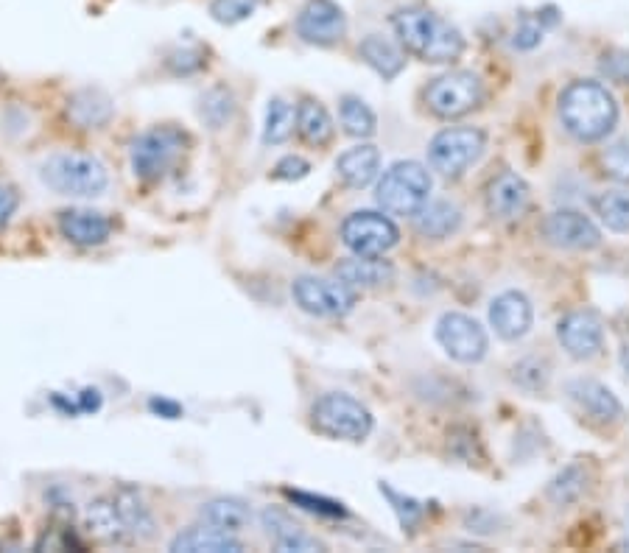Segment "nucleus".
Masks as SVG:
<instances>
[{"mask_svg": "<svg viewBox=\"0 0 629 553\" xmlns=\"http://www.w3.org/2000/svg\"><path fill=\"white\" fill-rule=\"evenodd\" d=\"M400 45L423 62L431 65H451L465 54V37L445 17L425 9V6H406L392 14Z\"/></svg>", "mask_w": 629, "mask_h": 553, "instance_id": "f257e3e1", "label": "nucleus"}, {"mask_svg": "<svg viewBox=\"0 0 629 553\" xmlns=\"http://www.w3.org/2000/svg\"><path fill=\"white\" fill-rule=\"evenodd\" d=\"M560 121L576 140L596 143L616 129V98L599 81H574L560 95Z\"/></svg>", "mask_w": 629, "mask_h": 553, "instance_id": "f03ea898", "label": "nucleus"}, {"mask_svg": "<svg viewBox=\"0 0 629 553\" xmlns=\"http://www.w3.org/2000/svg\"><path fill=\"white\" fill-rule=\"evenodd\" d=\"M42 182L62 196H82V199H93L107 190V168L104 162L90 157V154H79V151H68V154H54L42 162Z\"/></svg>", "mask_w": 629, "mask_h": 553, "instance_id": "7ed1b4c3", "label": "nucleus"}, {"mask_svg": "<svg viewBox=\"0 0 629 553\" xmlns=\"http://www.w3.org/2000/svg\"><path fill=\"white\" fill-rule=\"evenodd\" d=\"M431 196V174L414 160L395 162L378 182V204L389 216H417Z\"/></svg>", "mask_w": 629, "mask_h": 553, "instance_id": "20e7f679", "label": "nucleus"}, {"mask_svg": "<svg viewBox=\"0 0 629 553\" xmlns=\"http://www.w3.org/2000/svg\"><path fill=\"white\" fill-rule=\"evenodd\" d=\"M188 143H191L188 135L177 126H154L132 143V151H129L132 171L143 182L163 179L165 174H171L177 168Z\"/></svg>", "mask_w": 629, "mask_h": 553, "instance_id": "39448f33", "label": "nucleus"}, {"mask_svg": "<svg viewBox=\"0 0 629 553\" xmlns=\"http://www.w3.org/2000/svg\"><path fill=\"white\" fill-rule=\"evenodd\" d=\"M316 433L342 442H361L372 431V414L367 405L342 392L322 394L311 408Z\"/></svg>", "mask_w": 629, "mask_h": 553, "instance_id": "423d86ee", "label": "nucleus"}, {"mask_svg": "<svg viewBox=\"0 0 629 553\" xmlns=\"http://www.w3.org/2000/svg\"><path fill=\"white\" fill-rule=\"evenodd\" d=\"M481 101H484V84L470 70H451L425 87V104L442 121L465 118L467 112L481 107Z\"/></svg>", "mask_w": 629, "mask_h": 553, "instance_id": "0eeeda50", "label": "nucleus"}, {"mask_svg": "<svg viewBox=\"0 0 629 553\" xmlns=\"http://www.w3.org/2000/svg\"><path fill=\"white\" fill-rule=\"evenodd\" d=\"M487 149V135L476 126L442 129L428 143V162L442 176H462Z\"/></svg>", "mask_w": 629, "mask_h": 553, "instance_id": "6e6552de", "label": "nucleus"}, {"mask_svg": "<svg viewBox=\"0 0 629 553\" xmlns=\"http://www.w3.org/2000/svg\"><path fill=\"white\" fill-rule=\"evenodd\" d=\"M342 241L358 257H383L389 249H395L400 232L392 224V218L361 210V213L344 218Z\"/></svg>", "mask_w": 629, "mask_h": 553, "instance_id": "1a4fd4ad", "label": "nucleus"}, {"mask_svg": "<svg viewBox=\"0 0 629 553\" xmlns=\"http://www.w3.org/2000/svg\"><path fill=\"white\" fill-rule=\"evenodd\" d=\"M294 302L302 311L319 319H342L356 308V291L344 283H330L322 277H300L291 285Z\"/></svg>", "mask_w": 629, "mask_h": 553, "instance_id": "9d476101", "label": "nucleus"}, {"mask_svg": "<svg viewBox=\"0 0 629 553\" xmlns=\"http://www.w3.org/2000/svg\"><path fill=\"white\" fill-rule=\"evenodd\" d=\"M437 341L459 364H479L490 347L487 330L467 313H445L437 322Z\"/></svg>", "mask_w": 629, "mask_h": 553, "instance_id": "9b49d317", "label": "nucleus"}, {"mask_svg": "<svg viewBox=\"0 0 629 553\" xmlns=\"http://www.w3.org/2000/svg\"><path fill=\"white\" fill-rule=\"evenodd\" d=\"M297 34L308 45L330 48L344 40L347 34V14L336 0H305L297 14Z\"/></svg>", "mask_w": 629, "mask_h": 553, "instance_id": "f8f14e48", "label": "nucleus"}, {"mask_svg": "<svg viewBox=\"0 0 629 553\" xmlns=\"http://www.w3.org/2000/svg\"><path fill=\"white\" fill-rule=\"evenodd\" d=\"M543 238L560 249H596L602 243V232L579 210H554L543 221Z\"/></svg>", "mask_w": 629, "mask_h": 553, "instance_id": "ddd939ff", "label": "nucleus"}, {"mask_svg": "<svg viewBox=\"0 0 629 553\" xmlns=\"http://www.w3.org/2000/svg\"><path fill=\"white\" fill-rule=\"evenodd\" d=\"M557 338H560L562 350L571 358H579V361L596 358L604 347L602 319L590 311L568 313L557 324Z\"/></svg>", "mask_w": 629, "mask_h": 553, "instance_id": "4468645a", "label": "nucleus"}, {"mask_svg": "<svg viewBox=\"0 0 629 553\" xmlns=\"http://www.w3.org/2000/svg\"><path fill=\"white\" fill-rule=\"evenodd\" d=\"M529 202H532L529 185L515 171H501V174L490 179V185L484 190L487 213L498 218V221H515V218H520L529 210Z\"/></svg>", "mask_w": 629, "mask_h": 553, "instance_id": "2eb2a0df", "label": "nucleus"}, {"mask_svg": "<svg viewBox=\"0 0 629 553\" xmlns=\"http://www.w3.org/2000/svg\"><path fill=\"white\" fill-rule=\"evenodd\" d=\"M565 392H568V397H571L593 422L613 425V422H621V419H624V405H621V400H618L616 394L610 392L604 383H599V380L576 378L568 383Z\"/></svg>", "mask_w": 629, "mask_h": 553, "instance_id": "dca6fc26", "label": "nucleus"}, {"mask_svg": "<svg viewBox=\"0 0 629 553\" xmlns=\"http://www.w3.org/2000/svg\"><path fill=\"white\" fill-rule=\"evenodd\" d=\"M534 322V308L526 294L520 291H504L501 297L493 299L490 305V324L495 327V333L506 341H518L529 330Z\"/></svg>", "mask_w": 629, "mask_h": 553, "instance_id": "f3484780", "label": "nucleus"}, {"mask_svg": "<svg viewBox=\"0 0 629 553\" xmlns=\"http://www.w3.org/2000/svg\"><path fill=\"white\" fill-rule=\"evenodd\" d=\"M174 553H241L244 542L235 537L233 531H224L216 526H193L177 534L171 540Z\"/></svg>", "mask_w": 629, "mask_h": 553, "instance_id": "a211bd4d", "label": "nucleus"}, {"mask_svg": "<svg viewBox=\"0 0 629 553\" xmlns=\"http://www.w3.org/2000/svg\"><path fill=\"white\" fill-rule=\"evenodd\" d=\"M59 230L76 246H98L110 238L112 221L98 210H65L59 216Z\"/></svg>", "mask_w": 629, "mask_h": 553, "instance_id": "6ab92c4d", "label": "nucleus"}, {"mask_svg": "<svg viewBox=\"0 0 629 553\" xmlns=\"http://www.w3.org/2000/svg\"><path fill=\"white\" fill-rule=\"evenodd\" d=\"M336 277H339V283L353 288V291L356 288H381V285L392 283L395 269H392V263H386L381 257L356 255L336 266Z\"/></svg>", "mask_w": 629, "mask_h": 553, "instance_id": "aec40b11", "label": "nucleus"}, {"mask_svg": "<svg viewBox=\"0 0 629 553\" xmlns=\"http://www.w3.org/2000/svg\"><path fill=\"white\" fill-rule=\"evenodd\" d=\"M84 523H87V531L96 537V540L107 542V545H121V542H129V531H126V523L121 512H118V503L115 498H98L87 506L84 512Z\"/></svg>", "mask_w": 629, "mask_h": 553, "instance_id": "412c9836", "label": "nucleus"}, {"mask_svg": "<svg viewBox=\"0 0 629 553\" xmlns=\"http://www.w3.org/2000/svg\"><path fill=\"white\" fill-rule=\"evenodd\" d=\"M336 171H339L347 188H367L381 171V151L375 146H356V149L344 151L342 157L336 160Z\"/></svg>", "mask_w": 629, "mask_h": 553, "instance_id": "4be33fe9", "label": "nucleus"}, {"mask_svg": "<svg viewBox=\"0 0 629 553\" xmlns=\"http://www.w3.org/2000/svg\"><path fill=\"white\" fill-rule=\"evenodd\" d=\"M358 56L370 65L381 79H397L406 68V54L397 48L395 42H389L381 34H370L358 45Z\"/></svg>", "mask_w": 629, "mask_h": 553, "instance_id": "5701e85b", "label": "nucleus"}, {"mask_svg": "<svg viewBox=\"0 0 629 553\" xmlns=\"http://www.w3.org/2000/svg\"><path fill=\"white\" fill-rule=\"evenodd\" d=\"M68 115L70 121L82 129H98L112 118L110 95L101 93V90H82L70 98Z\"/></svg>", "mask_w": 629, "mask_h": 553, "instance_id": "b1692460", "label": "nucleus"}, {"mask_svg": "<svg viewBox=\"0 0 629 553\" xmlns=\"http://www.w3.org/2000/svg\"><path fill=\"white\" fill-rule=\"evenodd\" d=\"M417 232L423 235V238H448L453 232L459 230V224H462V210L451 202H431L425 204L423 210L417 213Z\"/></svg>", "mask_w": 629, "mask_h": 553, "instance_id": "393cba45", "label": "nucleus"}, {"mask_svg": "<svg viewBox=\"0 0 629 553\" xmlns=\"http://www.w3.org/2000/svg\"><path fill=\"white\" fill-rule=\"evenodd\" d=\"M297 132L311 146H328L333 140V121H330L328 109L314 98H302L297 107Z\"/></svg>", "mask_w": 629, "mask_h": 553, "instance_id": "a878e982", "label": "nucleus"}, {"mask_svg": "<svg viewBox=\"0 0 629 553\" xmlns=\"http://www.w3.org/2000/svg\"><path fill=\"white\" fill-rule=\"evenodd\" d=\"M199 514H202V520L210 523V526L224 528V531H233V534L244 531V528L252 523V509H249L244 500H238V498L207 500Z\"/></svg>", "mask_w": 629, "mask_h": 553, "instance_id": "bb28decb", "label": "nucleus"}, {"mask_svg": "<svg viewBox=\"0 0 629 553\" xmlns=\"http://www.w3.org/2000/svg\"><path fill=\"white\" fill-rule=\"evenodd\" d=\"M115 503H118V512L124 517L129 537L132 540H149L154 534V517H151L149 506L143 503V498L137 495L135 489H121L115 495Z\"/></svg>", "mask_w": 629, "mask_h": 553, "instance_id": "cd10ccee", "label": "nucleus"}, {"mask_svg": "<svg viewBox=\"0 0 629 553\" xmlns=\"http://www.w3.org/2000/svg\"><path fill=\"white\" fill-rule=\"evenodd\" d=\"M593 210L602 224L613 232H629V193L627 190H604L593 196Z\"/></svg>", "mask_w": 629, "mask_h": 553, "instance_id": "c85d7f7f", "label": "nucleus"}, {"mask_svg": "<svg viewBox=\"0 0 629 553\" xmlns=\"http://www.w3.org/2000/svg\"><path fill=\"white\" fill-rule=\"evenodd\" d=\"M585 489H588V470L582 464H568L548 484V498L554 500L557 506H568V503L582 498Z\"/></svg>", "mask_w": 629, "mask_h": 553, "instance_id": "c756f323", "label": "nucleus"}, {"mask_svg": "<svg viewBox=\"0 0 629 553\" xmlns=\"http://www.w3.org/2000/svg\"><path fill=\"white\" fill-rule=\"evenodd\" d=\"M297 126V109L291 107L283 98H272L266 107V126H263V143L266 146H277L286 143L291 132Z\"/></svg>", "mask_w": 629, "mask_h": 553, "instance_id": "7c9ffc66", "label": "nucleus"}, {"mask_svg": "<svg viewBox=\"0 0 629 553\" xmlns=\"http://www.w3.org/2000/svg\"><path fill=\"white\" fill-rule=\"evenodd\" d=\"M339 118H342V126L347 135L353 137H372L375 135V126H378V118L361 98L356 95H344L342 104H339Z\"/></svg>", "mask_w": 629, "mask_h": 553, "instance_id": "2f4dec72", "label": "nucleus"}, {"mask_svg": "<svg viewBox=\"0 0 629 553\" xmlns=\"http://www.w3.org/2000/svg\"><path fill=\"white\" fill-rule=\"evenodd\" d=\"M260 0H213L210 3V17L221 26H238L258 12Z\"/></svg>", "mask_w": 629, "mask_h": 553, "instance_id": "473e14b6", "label": "nucleus"}, {"mask_svg": "<svg viewBox=\"0 0 629 553\" xmlns=\"http://www.w3.org/2000/svg\"><path fill=\"white\" fill-rule=\"evenodd\" d=\"M381 495H386V500L392 503V509H395L397 520H400L403 531H414V526L423 520L425 506L420 503V500L409 498V495H400V492H395L389 484H381Z\"/></svg>", "mask_w": 629, "mask_h": 553, "instance_id": "72a5a7b5", "label": "nucleus"}, {"mask_svg": "<svg viewBox=\"0 0 629 553\" xmlns=\"http://www.w3.org/2000/svg\"><path fill=\"white\" fill-rule=\"evenodd\" d=\"M233 95L224 87H216L202 98V118L210 123V129H221L224 123L233 118Z\"/></svg>", "mask_w": 629, "mask_h": 553, "instance_id": "f704fd0d", "label": "nucleus"}, {"mask_svg": "<svg viewBox=\"0 0 629 553\" xmlns=\"http://www.w3.org/2000/svg\"><path fill=\"white\" fill-rule=\"evenodd\" d=\"M286 498L291 503L302 506V509H308V512L322 514V517H347V509H344V503H339V500L311 495V492H300V489H286Z\"/></svg>", "mask_w": 629, "mask_h": 553, "instance_id": "c9c22d12", "label": "nucleus"}, {"mask_svg": "<svg viewBox=\"0 0 629 553\" xmlns=\"http://www.w3.org/2000/svg\"><path fill=\"white\" fill-rule=\"evenodd\" d=\"M602 168L618 185H629V143H613L602 151Z\"/></svg>", "mask_w": 629, "mask_h": 553, "instance_id": "e433bc0d", "label": "nucleus"}, {"mask_svg": "<svg viewBox=\"0 0 629 553\" xmlns=\"http://www.w3.org/2000/svg\"><path fill=\"white\" fill-rule=\"evenodd\" d=\"M260 523H263V528H266V534L272 537L274 542L277 540H283V537H291V534H297V531H302L294 520H291V514L283 512V509H263L260 512Z\"/></svg>", "mask_w": 629, "mask_h": 553, "instance_id": "4c0bfd02", "label": "nucleus"}, {"mask_svg": "<svg viewBox=\"0 0 629 553\" xmlns=\"http://www.w3.org/2000/svg\"><path fill=\"white\" fill-rule=\"evenodd\" d=\"M515 380H518L523 389H546L548 383V364L540 361V358H526L515 366Z\"/></svg>", "mask_w": 629, "mask_h": 553, "instance_id": "58836bf2", "label": "nucleus"}, {"mask_svg": "<svg viewBox=\"0 0 629 553\" xmlns=\"http://www.w3.org/2000/svg\"><path fill=\"white\" fill-rule=\"evenodd\" d=\"M205 65H207L205 51H199V48H182V51H174V54L168 56V70L177 73V76L199 73Z\"/></svg>", "mask_w": 629, "mask_h": 553, "instance_id": "ea45409f", "label": "nucleus"}, {"mask_svg": "<svg viewBox=\"0 0 629 553\" xmlns=\"http://www.w3.org/2000/svg\"><path fill=\"white\" fill-rule=\"evenodd\" d=\"M599 68L610 81L629 84V51H610L602 56Z\"/></svg>", "mask_w": 629, "mask_h": 553, "instance_id": "a19ab883", "label": "nucleus"}, {"mask_svg": "<svg viewBox=\"0 0 629 553\" xmlns=\"http://www.w3.org/2000/svg\"><path fill=\"white\" fill-rule=\"evenodd\" d=\"M543 40V26L540 23H534V20H523L518 26V31L512 34V45L518 48V51H532L537 48Z\"/></svg>", "mask_w": 629, "mask_h": 553, "instance_id": "79ce46f5", "label": "nucleus"}, {"mask_svg": "<svg viewBox=\"0 0 629 553\" xmlns=\"http://www.w3.org/2000/svg\"><path fill=\"white\" fill-rule=\"evenodd\" d=\"M311 171V165L308 160H302V157H283V160L274 165V179H283V182H294V179H302V176H308Z\"/></svg>", "mask_w": 629, "mask_h": 553, "instance_id": "37998d69", "label": "nucleus"}, {"mask_svg": "<svg viewBox=\"0 0 629 553\" xmlns=\"http://www.w3.org/2000/svg\"><path fill=\"white\" fill-rule=\"evenodd\" d=\"M274 545H277V551H283V553L325 551V548H322V542H316L314 537H308L305 531H297V534H291V537H283V540H277Z\"/></svg>", "mask_w": 629, "mask_h": 553, "instance_id": "c03bdc74", "label": "nucleus"}, {"mask_svg": "<svg viewBox=\"0 0 629 553\" xmlns=\"http://www.w3.org/2000/svg\"><path fill=\"white\" fill-rule=\"evenodd\" d=\"M14 210H17V193L6 185H0V227L14 216Z\"/></svg>", "mask_w": 629, "mask_h": 553, "instance_id": "a18cd8bd", "label": "nucleus"}, {"mask_svg": "<svg viewBox=\"0 0 629 553\" xmlns=\"http://www.w3.org/2000/svg\"><path fill=\"white\" fill-rule=\"evenodd\" d=\"M149 408L154 414H160L165 419H177L182 417V405L171 403V400H163V397H151Z\"/></svg>", "mask_w": 629, "mask_h": 553, "instance_id": "49530a36", "label": "nucleus"}, {"mask_svg": "<svg viewBox=\"0 0 629 553\" xmlns=\"http://www.w3.org/2000/svg\"><path fill=\"white\" fill-rule=\"evenodd\" d=\"M76 405H79V414H93V411L101 408V392H98V389H84V392L79 394Z\"/></svg>", "mask_w": 629, "mask_h": 553, "instance_id": "de8ad7c7", "label": "nucleus"}, {"mask_svg": "<svg viewBox=\"0 0 629 553\" xmlns=\"http://www.w3.org/2000/svg\"><path fill=\"white\" fill-rule=\"evenodd\" d=\"M621 364H624V369H627L629 375V344H624V350H621Z\"/></svg>", "mask_w": 629, "mask_h": 553, "instance_id": "09e8293b", "label": "nucleus"}, {"mask_svg": "<svg viewBox=\"0 0 629 553\" xmlns=\"http://www.w3.org/2000/svg\"><path fill=\"white\" fill-rule=\"evenodd\" d=\"M624 548H627V551H629V526H627V540H624Z\"/></svg>", "mask_w": 629, "mask_h": 553, "instance_id": "8fccbe9b", "label": "nucleus"}]
</instances>
